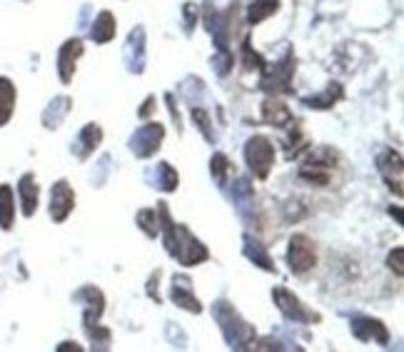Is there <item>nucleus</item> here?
Listing matches in <instances>:
<instances>
[{
    "label": "nucleus",
    "instance_id": "f257e3e1",
    "mask_svg": "<svg viewBox=\"0 0 404 352\" xmlns=\"http://www.w3.org/2000/svg\"><path fill=\"white\" fill-rule=\"evenodd\" d=\"M160 212H162V222H165V230H167V250L183 262V265H197V262L205 260L207 250L188 233V230H185V227H175L170 220H167L165 205L160 208Z\"/></svg>",
    "mask_w": 404,
    "mask_h": 352
},
{
    "label": "nucleus",
    "instance_id": "f03ea898",
    "mask_svg": "<svg viewBox=\"0 0 404 352\" xmlns=\"http://www.w3.org/2000/svg\"><path fill=\"white\" fill-rule=\"evenodd\" d=\"M245 160H247V165H250V170L255 172L260 180H265V177L270 175V170H272V163H274L272 142L262 135L252 137L245 148Z\"/></svg>",
    "mask_w": 404,
    "mask_h": 352
},
{
    "label": "nucleus",
    "instance_id": "7ed1b4c3",
    "mask_svg": "<svg viewBox=\"0 0 404 352\" xmlns=\"http://www.w3.org/2000/svg\"><path fill=\"white\" fill-rule=\"evenodd\" d=\"M287 260H290V270L295 275H302L312 270L314 262H317V252H314V243L305 235H295L290 240V252H287Z\"/></svg>",
    "mask_w": 404,
    "mask_h": 352
},
{
    "label": "nucleus",
    "instance_id": "20e7f679",
    "mask_svg": "<svg viewBox=\"0 0 404 352\" xmlns=\"http://www.w3.org/2000/svg\"><path fill=\"white\" fill-rule=\"evenodd\" d=\"M75 205V193L73 188H70L68 182L60 180L57 185H53L50 190V215L55 222H63L65 217L70 215V210H73Z\"/></svg>",
    "mask_w": 404,
    "mask_h": 352
},
{
    "label": "nucleus",
    "instance_id": "39448f33",
    "mask_svg": "<svg viewBox=\"0 0 404 352\" xmlns=\"http://www.w3.org/2000/svg\"><path fill=\"white\" fill-rule=\"evenodd\" d=\"M379 172L384 175V180H387L389 188H394V193L402 195V158H399L397 153L387 150V153L382 155Z\"/></svg>",
    "mask_w": 404,
    "mask_h": 352
},
{
    "label": "nucleus",
    "instance_id": "423d86ee",
    "mask_svg": "<svg viewBox=\"0 0 404 352\" xmlns=\"http://www.w3.org/2000/svg\"><path fill=\"white\" fill-rule=\"evenodd\" d=\"M162 135H165V133H162L160 126H145L143 130L135 135V140H132V148H135V153L140 155V158H148V155H153L155 150H158Z\"/></svg>",
    "mask_w": 404,
    "mask_h": 352
},
{
    "label": "nucleus",
    "instance_id": "0eeeda50",
    "mask_svg": "<svg viewBox=\"0 0 404 352\" xmlns=\"http://www.w3.org/2000/svg\"><path fill=\"white\" fill-rule=\"evenodd\" d=\"M83 55V43L80 40H68L60 50V57H57V70H60V78L63 83H70L75 73V63H78V57Z\"/></svg>",
    "mask_w": 404,
    "mask_h": 352
},
{
    "label": "nucleus",
    "instance_id": "6e6552de",
    "mask_svg": "<svg viewBox=\"0 0 404 352\" xmlns=\"http://www.w3.org/2000/svg\"><path fill=\"white\" fill-rule=\"evenodd\" d=\"M274 297H277V302H279V310L287 315V318H292V320H307V318H312V315L302 307V302L297 300L295 295H290L287 290H277L274 292Z\"/></svg>",
    "mask_w": 404,
    "mask_h": 352
},
{
    "label": "nucleus",
    "instance_id": "1a4fd4ad",
    "mask_svg": "<svg viewBox=\"0 0 404 352\" xmlns=\"http://www.w3.org/2000/svg\"><path fill=\"white\" fill-rule=\"evenodd\" d=\"M262 118H265V123H270V126L282 128L292 120V113L287 110V105H282V102L267 100L265 105H262Z\"/></svg>",
    "mask_w": 404,
    "mask_h": 352
},
{
    "label": "nucleus",
    "instance_id": "9d476101",
    "mask_svg": "<svg viewBox=\"0 0 404 352\" xmlns=\"http://www.w3.org/2000/svg\"><path fill=\"white\" fill-rule=\"evenodd\" d=\"M20 200H23V212L28 217L38 210V185H35L33 175H23L20 180Z\"/></svg>",
    "mask_w": 404,
    "mask_h": 352
},
{
    "label": "nucleus",
    "instance_id": "9b49d317",
    "mask_svg": "<svg viewBox=\"0 0 404 352\" xmlns=\"http://www.w3.org/2000/svg\"><path fill=\"white\" fill-rule=\"evenodd\" d=\"M13 105H15V88L11 80L0 78V126H6L13 115Z\"/></svg>",
    "mask_w": 404,
    "mask_h": 352
},
{
    "label": "nucleus",
    "instance_id": "f8f14e48",
    "mask_svg": "<svg viewBox=\"0 0 404 352\" xmlns=\"http://www.w3.org/2000/svg\"><path fill=\"white\" fill-rule=\"evenodd\" d=\"M90 35L95 43H108V40L115 35V18L110 15V13H100L95 20V25H92Z\"/></svg>",
    "mask_w": 404,
    "mask_h": 352
},
{
    "label": "nucleus",
    "instance_id": "ddd939ff",
    "mask_svg": "<svg viewBox=\"0 0 404 352\" xmlns=\"http://www.w3.org/2000/svg\"><path fill=\"white\" fill-rule=\"evenodd\" d=\"M13 217H15V205H13V190L8 185L0 188V227L11 230Z\"/></svg>",
    "mask_w": 404,
    "mask_h": 352
},
{
    "label": "nucleus",
    "instance_id": "4468645a",
    "mask_svg": "<svg viewBox=\"0 0 404 352\" xmlns=\"http://www.w3.org/2000/svg\"><path fill=\"white\" fill-rule=\"evenodd\" d=\"M277 11V0H260V3H255V6L250 8V23H260V20H265L267 15H272V13Z\"/></svg>",
    "mask_w": 404,
    "mask_h": 352
},
{
    "label": "nucleus",
    "instance_id": "2eb2a0df",
    "mask_svg": "<svg viewBox=\"0 0 404 352\" xmlns=\"http://www.w3.org/2000/svg\"><path fill=\"white\" fill-rule=\"evenodd\" d=\"M80 137L85 142V153H90V150H95L97 145H100V140H103V130L97 126H88L85 130L80 133Z\"/></svg>",
    "mask_w": 404,
    "mask_h": 352
},
{
    "label": "nucleus",
    "instance_id": "dca6fc26",
    "mask_svg": "<svg viewBox=\"0 0 404 352\" xmlns=\"http://www.w3.org/2000/svg\"><path fill=\"white\" fill-rule=\"evenodd\" d=\"M172 300H175L180 307H185V310H193V313H200V302L195 300L193 295H188V292H183V290L172 287Z\"/></svg>",
    "mask_w": 404,
    "mask_h": 352
},
{
    "label": "nucleus",
    "instance_id": "f3484780",
    "mask_svg": "<svg viewBox=\"0 0 404 352\" xmlns=\"http://www.w3.org/2000/svg\"><path fill=\"white\" fill-rule=\"evenodd\" d=\"M137 222L143 225V230L150 235V238H155V235H158L160 227H158V217H155L153 210H143V212H140V215H137Z\"/></svg>",
    "mask_w": 404,
    "mask_h": 352
},
{
    "label": "nucleus",
    "instance_id": "a211bd4d",
    "mask_svg": "<svg viewBox=\"0 0 404 352\" xmlns=\"http://www.w3.org/2000/svg\"><path fill=\"white\" fill-rule=\"evenodd\" d=\"M160 172H162V190H175L177 188V172L172 170L167 163L160 165Z\"/></svg>",
    "mask_w": 404,
    "mask_h": 352
},
{
    "label": "nucleus",
    "instance_id": "6ab92c4d",
    "mask_svg": "<svg viewBox=\"0 0 404 352\" xmlns=\"http://www.w3.org/2000/svg\"><path fill=\"white\" fill-rule=\"evenodd\" d=\"M389 267H394V273L402 275V248H397V250L389 255Z\"/></svg>",
    "mask_w": 404,
    "mask_h": 352
}]
</instances>
